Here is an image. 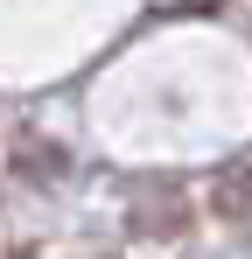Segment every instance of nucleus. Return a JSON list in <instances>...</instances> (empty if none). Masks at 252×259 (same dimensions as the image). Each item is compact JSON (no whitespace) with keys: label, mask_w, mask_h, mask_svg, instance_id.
Segmentation results:
<instances>
[{"label":"nucleus","mask_w":252,"mask_h":259,"mask_svg":"<svg viewBox=\"0 0 252 259\" xmlns=\"http://www.w3.org/2000/svg\"><path fill=\"white\" fill-rule=\"evenodd\" d=\"M217 210H224V217H252V154L217 182Z\"/></svg>","instance_id":"obj_1"}]
</instances>
